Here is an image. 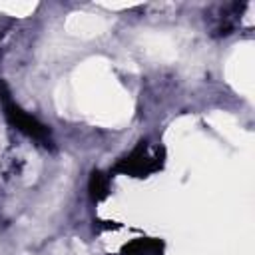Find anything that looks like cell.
Returning a JSON list of instances; mask_svg holds the SVG:
<instances>
[{
	"mask_svg": "<svg viewBox=\"0 0 255 255\" xmlns=\"http://www.w3.org/2000/svg\"><path fill=\"white\" fill-rule=\"evenodd\" d=\"M2 102H4V110H6V118L10 120L12 126H16L22 133L30 135L36 141H42L44 145H50V131L46 126H42L38 120H34L32 116H28L20 106H16L8 94H2Z\"/></svg>",
	"mask_w": 255,
	"mask_h": 255,
	"instance_id": "2",
	"label": "cell"
},
{
	"mask_svg": "<svg viewBox=\"0 0 255 255\" xmlns=\"http://www.w3.org/2000/svg\"><path fill=\"white\" fill-rule=\"evenodd\" d=\"M161 167V151L157 147H149L147 143H139L129 155H126L118 165L116 171L129 173V175H147Z\"/></svg>",
	"mask_w": 255,
	"mask_h": 255,
	"instance_id": "1",
	"label": "cell"
},
{
	"mask_svg": "<svg viewBox=\"0 0 255 255\" xmlns=\"http://www.w3.org/2000/svg\"><path fill=\"white\" fill-rule=\"evenodd\" d=\"M159 251H161V243L153 239H137L124 247L126 255H159Z\"/></svg>",
	"mask_w": 255,
	"mask_h": 255,
	"instance_id": "3",
	"label": "cell"
},
{
	"mask_svg": "<svg viewBox=\"0 0 255 255\" xmlns=\"http://www.w3.org/2000/svg\"><path fill=\"white\" fill-rule=\"evenodd\" d=\"M90 189H92V195L96 199H102L106 195V189H108V181L106 177L100 173V171H94L92 173V179H90Z\"/></svg>",
	"mask_w": 255,
	"mask_h": 255,
	"instance_id": "4",
	"label": "cell"
}]
</instances>
